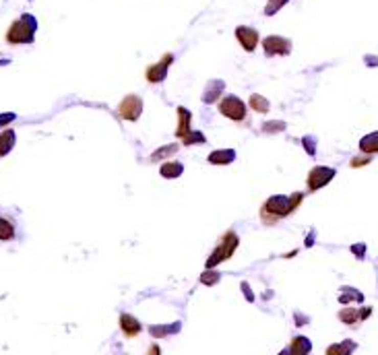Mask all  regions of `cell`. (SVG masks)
Listing matches in <instances>:
<instances>
[{
	"label": "cell",
	"mask_w": 378,
	"mask_h": 355,
	"mask_svg": "<svg viewBox=\"0 0 378 355\" xmlns=\"http://www.w3.org/2000/svg\"><path fill=\"white\" fill-rule=\"evenodd\" d=\"M302 200H304V192H294L290 196H285V194H273V196H269L262 202L260 211H258L260 223L266 225V227L277 225L279 221L287 219L292 213H296L300 209Z\"/></svg>",
	"instance_id": "6da1fadb"
},
{
	"label": "cell",
	"mask_w": 378,
	"mask_h": 355,
	"mask_svg": "<svg viewBox=\"0 0 378 355\" xmlns=\"http://www.w3.org/2000/svg\"><path fill=\"white\" fill-rule=\"evenodd\" d=\"M35 29H37V21L33 15L25 13L21 19L13 21L9 31H7V41L11 45H19V43H31L33 41V35H35Z\"/></svg>",
	"instance_id": "7a4b0ae2"
},
{
	"label": "cell",
	"mask_w": 378,
	"mask_h": 355,
	"mask_svg": "<svg viewBox=\"0 0 378 355\" xmlns=\"http://www.w3.org/2000/svg\"><path fill=\"white\" fill-rule=\"evenodd\" d=\"M238 244H240V238L236 235V231H232V229H228L221 238H219V242H217V246L213 248V254L207 258V269H215L219 263H224V261H230L234 254H236V248H238Z\"/></svg>",
	"instance_id": "3957f363"
},
{
	"label": "cell",
	"mask_w": 378,
	"mask_h": 355,
	"mask_svg": "<svg viewBox=\"0 0 378 355\" xmlns=\"http://www.w3.org/2000/svg\"><path fill=\"white\" fill-rule=\"evenodd\" d=\"M217 110H219L221 116H226V118H230L232 122H238V124H242L248 118V108L238 95H224L219 99V104H217Z\"/></svg>",
	"instance_id": "277c9868"
},
{
	"label": "cell",
	"mask_w": 378,
	"mask_h": 355,
	"mask_svg": "<svg viewBox=\"0 0 378 355\" xmlns=\"http://www.w3.org/2000/svg\"><path fill=\"white\" fill-rule=\"evenodd\" d=\"M337 176L335 168H327V165H316L308 172V178H306V188L308 192H316L320 188H325L333 178Z\"/></svg>",
	"instance_id": "5b68a950"
},
{
	"label": "cell",
	"mask_w": 378,
	"mask_h": 355,
	"mask_svg": "<svg viewBox=\"0 0 378 355\" xmlns=\"http://www.w3.org/2000/svg\"><path fill=\"white\" fill-rule=\"evenodd\" d=\"M141 114H143V99L139 97V95H126L122 101H120V106H118V116L122 118V120H128V122H137L139 118H141Z\"/></svg>",
	"instance_id": "8992f818"
},
{
	"label": "cell",
	"mask_w": 378,
	"mask_h": 355,
	"mask_svg": "<svg viewBox=\"0 0 378 355\" xmlns=\"http://www.w3.org/2000/svg\"><path fill=\"white\" fill-rule=\"evenodd\" d=\"M262 50L266 56H287L292 52V41L281 35H269L262 39Z\"/></svg>",
	"instance_id": "52a82bcc"
},
{
	"label": "cell",
	"mask_w": 378,
	"mask_h": 355,
	"mask_svg": "<svg viewBox=\"0 0 378 355\" xmlns=\"http://www.w3.org/2000/svg\"><path fill=\"white\" fill-rule=\"evenodd\" d=\"M174 62V56L172 54H166L164 58H161L157 64H151V66H147V70H145V79L149 81V83H161V81H166V77H168V68H170V64Z\"/></svg>",
	"instance_id": "ba28073f"
},
{
	"label": "cell",
	"mask_w": 378,
	"mask_h": 355,
	"mask_svg": "<svg viewBox=\"0 0 378 355\" xmlns=\"http://www.w3.org/2000/svg\"><path fill=\"white\" fill-rule=\"evenodd\" d=\"M236 39L240 41V45L246 50V52H254L256 45L260 43L258 31L254 27H246V25H242V27L236 29Z\"/></svg>",
	"instance_id": "9c48e42d"
},
{
	"label": "cell",
	"mask_w": 378,
	"mask_h": 355,
	"mask_svg": "<svg viewBox=\"0 0 378 355\" xmlns=\"http://www.w3.org/2000/svg\"><path fill=\"white\" fill-rule=\"evenodd\" d=\"M120 330L126 339H135L143 333V324L132 316V314H120Z\"/></svg>",
	"instance_id": "30bf717a"
},
{
	"label": "cell",
	"mask_w": 378,
	"mask_h": 355,
	"mask_svg": "<svg viewBox=\"0 0 378 355\" xmlns=\"http://www.w3.org/2000/svg\"><path fill=\"white\" fill-rule=\"evenodd\" d=\"M176 114H178V126H176V136L182 140V138H186L192 130H190V124H192V114H190V110H186V108H178L176 110Z\"/></svg>",
	"instance_id": "8fae6325"
},
{
	"label": "cell",
	"mask_w": 378,
	"mask_h": 355,
	"mask_svg": "<svg viewBox=\"0 0 378 355\" xmlns=\"http://www.w3.org/2000/svg\"><path fill=\"white\" fill-rule=\"evenodd\" d=\"M234 159H236L234 149H217V151H213V153H209V157H207V161L211 165H230Z\"/></svg>",
	"instance_id": "7c38bea8"
},
{
	"label": "cell",
	"mask_w": 378,
	"mask_h": 355,
	"mask_svg": "<svg viewBox=\"0 0 378 355\" xmlns=\"http://www.w3.org/2000/svg\"><path fill=\"white\" fill-rule=\"evenodd\" d=\"M310 349H312V343L306 337H296V339H292L290 347L279 355H308Z\"/></svg>",
	"instance_id": "4fadbf2b"
},
{
	"label": "cell",
	"mask_w": 378,
	"mask_h": 355,
	"mask_svg": "<svg viewBox=\"0 0 378 355\" xmlns=\"http://www.w3.org/2000/svg\"><path fill=\"white\" fill-rule=\"evenodd\" d=\"M184 174V165L180 161H164L159 168V176L161 178H168V180H176Z\"/></svg>",
	"instance_id": "5bb4252c"
},
{
	"label": "cell",
	"mask_w": 378,
	"mask_h": 355,
	"mask_svg": "<svg viewBox=\"0 0 378 355\" xmlns=\"http://www.w3.org/2000/svg\"><path fill=\"white\" fill-rule=\"evenodd\" d=\"M360 151H362L364 155H374V153H378V130L366 134V136L360 140Z\"/></svg>",
	"instance_id": "9a60e30c"
},
{
	"label": "cell",
	"mask_w": 378,
	"mask_h": 355,
	"mask_svg": "<svg viewBox=\"0 0 378 355\" xmlns=\"http://www.w3.org/2000/svg\"><path fill=\"white\" fill-rule=\"evenodd\" d=\"M355 343L353 341H341V343H335L331 347H327V355H351L355 351Z\"/></svg>",
	"instance_id": "2e32d148"
},
{
	"label": "cell",
	"mask_w": 378,
	"mask_h": 355,
	"mask_svg": "<svg viewBox=\"0 0 378 355\" xmlns=\"http://www.w3.org/2000/svg\"><path fill=\"white\" fill-rule=\"evenodd\" d=\"M248 106H250L254 112H258V114H266L269 110H271V104H269V99L262 97V95H258V93H252V95H250Z\"/></svg>",
	"instance_id": "e0dca14e"
},
{
	"label": "cell",
	"mask_w": 378,
	"mask_h": 355,
	"mask_svg": "<svg viewBox=\"0 0 378 355\" xmlns=\"http://www.w3.org/2000/svg\"><path fill=\"white\" fill-rule=\"evenodd\" d=\"M224 91V83L221 81H213V83H209L207 85V89H205V93H203V101L205 104H213L215 99L219 97V93Z\"/></svg>",
	"instance_id": "ac0fdd59"
},
{
	"label": "cell",
	"mask_w": 378,
	"mask_h": 355,
	"mask_svg": "<svg viewBox=\"0 0 378 355\" xmlns=\"http://www.w3.org/2000/svg\"><path fill=\"white\" fill-rule=\"evenodd\" d=\"M178 149H180V145L178 143H174V145H166V147H159L155 153L151 155V161L155 163V161H161V159H166V157H172V155H176L178 153Z\"/></svg>",
	"instance_id": "d6986e66"
},
{
	"label": "cell",
	"mask_w": 378,
	"mask_h": 355,
	"mask_svg": "<svg viewBox=\"0 0 378 355\" xmlns=\"http://www.w3.org/2000/svg\"><path fill=\"white\" fill-rule=\"evenodd\" d=\"M15 140H17V136H15L13 130H5L3 134H0V157L7 155L9 151L15 147Z\"/></svg>",
	"instance_id": "ffe728a7"
},
{
	"label": "cell",
	"mask_w": 378,
	"mask_h": 355,
	"mask_svg": "<svg viewBox=\"0 0 378 355\" xmlns=\"http://www.w3.org/2000/svg\"><path fill=\"white\" fill-rule=\"evenodd\" d=\"M15 238V225L11 219L0 217V242H9Z\"/></svg>",
	"instance_id": "44dd1931"
},
{
	"label": "cell",
	"mask_w": 378,
	"mask_h": 355,
	"mask_svg": "<svg viewBox=\"0 0 378 355\" xmlns=\"http://www.w3.org/2000/svg\"><path fill=\"white\" fill-rule=\"evenodd\" d=\"M339 320H341V322H345V324H349V326H353L355 322H360V310L345 308V310H341V312H339Z\"/></svg>",
	"instance_id": "7402d4cb"
},
{
	"label": "cell",
	"mask_w": 378,
	"mask_h": 355,
	"mask_svg": "<svg viewBox=\"0 0 378 355\" xmlns=\"http://www.w3.org/2000/svg\"><path fill=\"white\" fill-rule=\"evenodd\" d=\"M194 143H198V145H205V143H207L205 134H203V132H198V130H196V132L192 130V132H190L186 138H182V145H184V147H190V145H194Z\"/></svg>",
	"instance_id": "603a6c76"
},
{
	"label": "cell",
	"mask_w": 378,
	"mask_h": 355,
	"mask_svg": "<svg viewBox=\"0 0 378 355\" xmlns=\"http://www.w3.org/2000/svg\"><path fill=\"white\" fill-rule=\"evenodd\" d=\"M219 281V273H215L213 269H207L203 275H201V283L203 285H215Z\"/></svg>",
	"instance_id": "cb8c5ba5"
},
{
	"label": "cell",
	"mask_w": 378,
	"mask_h": 355,
	"mask_svg": "<svg viewBox=\"0 0 378 355\" xmlns=\"http://www.w3.org/2000/svg\"><path fill=\"white\" fill-rule=\"evenodd\" d=\"M290 3V0H269V5H266V9H264V15H275L281 7H285Z\"/></svg>",
	"instance_id": "d4e9b609"
},
{
	"label": "cell",
	"mask_w": 378,
	"mask_h": 355,
	"mask_svg": "<svg viewBox=\"0 0 378 355\" xmlns=\"http://www.w3.org/2000/svg\"><path fill=\"white\" fill-rule=\"evenodd\" d=\"M285 128V124L283 122H269V124H264L262 126V130L264 132H273V130H283Z\"/></svg>",
	"instance_id": "484cf974"
},
{
	"label": "cell",
	"mask_w": 378,
	"mask_h": 355,
	"mask_svg": "<svg viewBox=\"0 0 378 355\" xmlns=\"http://www.w3.org/2000/svg\"><path fill=\"white\" fill-rule=\"evenodd\" d=\"M366 163H370V155H366V157H353L351 159V168H360V165H366Z\"/></svg>",
	"instance_id": "4316f807"
},
{
	"label": "cell",
	"mask_w": 378,
	"mask_h": 355,
	"mask_svg": "<svg viewBox=\"0 0 378 355\" xmlns=\"http://www.w3.org/2000/svg\"><path fill=\"white\" fill-rule=\"evenodd\" d=\"M145 355H161V349H159V345L157 343H153L149 349H147V353Z\"/></svg>",
	"instance_id": "83f0119b"
},
{
	"label": "cell",
	"mask_w": 378,
	"mask_h": 355,
	"mask_svg": "<svg viewBox=\"0 0 378 355\" xmlns=\"http://www.w3.org/2000/svg\"><path fill=\"white\" fill-rule=\"evenodd\" d=\"M11 120H15V114H3V116H0V126L11 122Z\"/></svg>",
	"instance_id": "f1b7e54d"
},
{
	"label": "cell",
	"mask_w": 378,
	"mask_h": 355,
	"mask_svg": "<svg viewBox=\"0 0 378 355\" xmlns=\"http://www.w3.org/2000/svg\"><path fill=\"white\" fill-rule=\"evenodd\" d=\"M351 250H353V252H355V254H358V256H360V258H362V256H364V244H358V246H351Z\"/></svg>",
	"instance_id": "f546056e"
},
{
	"label": "cell",
	"mask_w": 378,
	"mask_h": 355,
	"mask_svg": "<svg viewBox=\"0 0 378 355\" xmlns=\"http://www.w3.org/2000/svg\"><path fill=\"white\" fill-rule=\"evenodd\" d=\"M370 314H372V308H364V310H360V320H366Z\"/></svg>",
	"instance_id": "4dcf8cb0"
}]
</instances>
